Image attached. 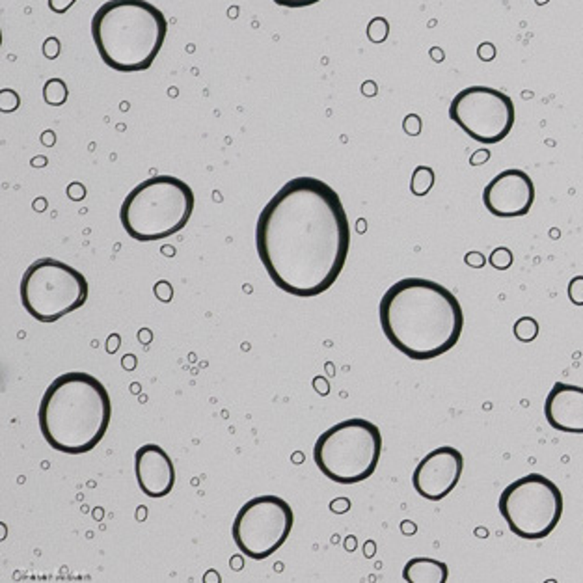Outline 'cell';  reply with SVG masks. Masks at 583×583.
<instances>
[{
    "label": "cell",
    "mask_w": 583,
    "mask_h": 583,
    "mask_svg": "<svg viewBox=\"0 0 583 583\" xmlns=\"http://www.w3.org/2000/svg\"><path fill=\"white\" fill-rule=\"evenodd\" d=\"M513 261H514L513 252L509 250V248H505V246L496 248V250L488 256V263L492 265L496 270H507L511 265H513Z\"/></svg>",
    "instance_id": "obj_20"
},
{
    "label": "cell",
    "mask_w": 583,
    "mask_h": 583,
    "mask_svg": "<svg viewBox=\"0 0 583 583\" xmlns=\"http://www.w3.org/2000/svg\"><path fill=\"white\" fill-rule=\"evenodd\" d=\"M67 192H69L71 199H82L84 194H86V190H84L82 185H78V183H73V185H69V188H67Z\"/></svg>",
    "instance_id": "obj_30"
},
{
    "label": "cell",
    "mask_w": 583,
    "mask_h": 583,
    "mask_svg": "<svg viewBox=\"0 0 583 583\" xmlns=\"http://www.w3.org/2000/svg\"><path fill=\"white\" fill-rule=\"evenodd\" d=\"M569 298L574 306H583V276H574L569 283Z\"/></svg>",
    "instance_id": "obj_21"
},
{
    "label": "cell",
    "mask_w": 583,
    "mask_h": 583,
    "mask_svg": "<svg viewBox=\"0 0 583 583\" xmlns=\"http://www.w3.org/2000/svg\"><path fill=\"white\" fill-rule=\"evenodd\" d=\"M364 94H366V96H375V94H377V86H375V82L364 84Z\"/></svg>",
    "instance_id": "obj_31"
},
{
    "label": "cell",
    "mask_w": 583,
    "mask_h": 583,
    "mask_svg": "<svg viewBox=\"0 0 583 583\" xmlns=\"http://www.w3.org/2000/svg\"><path fill=\"white\" fill-rule=\"evenodd\" d=\"M19 293L26 314L39 322H56L82 308L90 295V285L75 267L60 259L41 257L25 270Z\"/></svg>",
    "instance_id": "obj_7"
},
{
    "label": "cell",
    "mask_w": 583,
    "mask_h": 583,
    "mask_svg": "<svg viewBox=\"0 0 583 583\" xmlns=\"http://www.w3.org/2000/svg\"><path fill=\"white\" fill-rule=\"evenodd\" d=\"M382 455V434L364 417H351L327 429L314 446V461L324 477L340 485L369 479Z\"/></svg>",
    "instance_id": "obj_6"
},
{
    "label": "cell",
    "mask_w": 583,
    "mask_h": 583,
    "mask_svg": "<svg viewBox=\"0 0 583 583\" xmlns=\"http://www.w3.org/2000/svg\"><path fill=\"white\" fill-rule=\"evenodd\" d=\"M135 475L140 490L148 498H164L175 487V466L164 449L146 443L136 449Z\"/></svg>",
    "instance_id": "obj_13"
},
{
    "label": "cell",
    "mask_w": 583,
    "mask_h": 583,
    "mask_svg": "<svg viewBox=\"0 0 583 583\" xmlns=\"http://www.w3.org/2000/svg\"><path fill=\"white\" fill-rule=\"evenodd\" d=\"M112 403L104 384L90 373L71 371L54 378L41 397L38 424L54 451L82 455L107 434Z\"/></svg>",
    "instance_id": "obj_3"
},
{
    "label": "cell",
    "mask_w": 583,
    "mask_h": 583,
    "mask_svg": "<svg viewBox=\"0 0 583 583\" xmlns=\"http://www.w3.org/2000/svg\"><path fill=\"white\" fill-rule=\"evenodd\" d=\"M19 96L13 90H2V96H0V107H2V112H13V110L19 107Z\"/></svg>",
    "instance_id": "obj_22"
},
{
    "label": "cell",
    "mask_w": 583,
    "mask_h": 583,
    "mask_svg": "<svg viewBox=\"0 0 583 583\" xmlns=\"http://www.w3.org/2000/svg\"><path fill=\"white\" fill-rule=\"evenodd\" d=\"M155 296L159 298L160 302H170L173 296V289L172 285H170V282H166V280H160V282L155 283Z\"/></svg>",
    "instance_id": "obj_24"
},
{
    "label": "cell",
    "mask_w": 583,
    "mask_h": 583,
    "mask_svg": "<svg viewBox=\"0 0 583 583\" xmlns=\"http://www.w3.org/2000/svg\"><path fill=\"white\" fill-rule=\"evenodd\" d=\"M464 261H466V265L472 267V269H483V267L487 265V257L483 256L481 252H468L466 257H464Z\"/></svg>",
    "instance_id": "obj_26"
},
{
    "label": "cell",
    "mask_w": 583,
    "mask_h": 583,
    "mask_svg": "<svg viewBox=\"0 0 583 583\" xmlns=\"http://www.w3.org/2000/svg\"><path fill=\"white\" fill-rule=\"evenodd\" d=\"M60 51H62L60 39L54 38V36H52V38L45 39V43H43V54H45V58H49V60H54V58H58Z\"/></svg>",
    "instance_id": "obj_25"
},
{
    "label": "cell",
    "mask_w": 583,
    "mask_h": 583,
    "mask_svg": "<svg viewBox=\"0 0 583 583\" xmlns=\"http://www.w3.org/2000/svg\"><path fill=\"white\" fill-rule=\"evenodd\" d=\"M544 417L551 429L583 434V388L556 382L544 401Z\"/></svg>",
    "instance_id": "obj_14"
},
{
    "label": "cell",
    "mask_w": 583,
    "mask_h": 583,
    "mask_svg": "<svg viewBox=\"0 0 583 583\" xmlns=\"http://www.w3.org/2000/svg\"><path fill=\"white\" fill-rule=\"evenodd\" d=\"M449 118L474 140L498 144L514 127V103L511 97L488 86H470L453 97Z\"/></svg>",
    "instance_id": "obj_10"
},
{
    "label": "cell",
    "mask_w": 583,
    "mask_h": 583,
    "mask_svg": "<svg viewBox=\"0 0 583 583\" xmlns=\"http://www.w3.org/2000/svg\"><path fill=\"white\" fill-rule=\"evenodd\" d=\"M378 317L386 340L417 362L449 353L464 328L459 298L427 278H403L393 283L380 298Z\"/></svg>",
    "instance_id": "obj_2"
},
{
    "label": "cell",
    "mask_w": 583,
    "mask_h": 583,
    "mask_svg": "<svg viewBox=\"0 0 583 583\" xmlns=\"http://www.w3.org/2000/svg\"><path fill=\"white\" fill-rule=\"evenodd\" d=\"M464 470V456L456 448L442 446L417 462L412 474V485L421 498L440 501L455 490Z\"/></svg>",
    "instance_id": "obj_11"
},
{
    "label": "cell",
    "mask_w": 583,
    "mask_h": 583,
    "mask_svg": "<svg viewBox=\"0 0 583 583\" xmlns=\"http://www.w3.org/2000/svg\"><path fill=\"white\" fill-rule=\"evenodd\" d=\"M434 186V170L429 166H417L412 173L410 190L414 196H427Z\"/></svg>",
    "instance_id": "obj_16"
},
{
    "label": "cell",
    "mask_w": 583,
    "mask_h": 583,
    "mask_svg": "<svg viewBox=\"0 0 583 583\" xmlns=\"http://www.w3.org/2000/svg\"><path fill=\"white\" fill-rule=\"evenodd\" d=\"M448 578V564L432 558H414L403 569V580L408 583H446Z\"/></svg>",
    "instance_id": "obj_15"
},
{
    "label": "cell",
    "mask_w": 583,
    "mask_h": 583,
    "mask_svg": "<svg viewBox=\"0 0 583 583\" xmlns=\"http://www.w3.org/2000/svg\"><path fill=\"white\" fill-rule=\"evenodd\" d=\"M488 159H490V153L485 151V149H479V151H475V153L472 155L470 164H472V166H479V164H483V162H487Z\"/></svg>",
    "instance_id": "obj_29"
},
{
    "label": "cell",
    "mask_w": 583,
    "mask_h": 583,
    "mask_svg": "<svg viewBox=\"0 0 583 583\" xmlns=\"http://www.w3.org/2000/svg\"><path fill=\"white\" fill-rule=\"evenodd\" d=\"M272 2L283 8H308L320 2V0H272Z\"/></svg>",
    "instance_id": "obj_27"
},
{
    "label": "cell",
    "mask_w": 583,
    "mask_h": 583,
    "mask_svg": "<svg viewBox=\"0 0 583 583\" xmlns=\"http://www.w3.org/2000/svg\"><path fill=\"white\" fill-rule=\"evenodd\" d=\"M256 250L276 287L314 298L338 282L351 250L340 194L324 181H287L259 212Z\"/></svg>",
    "instance_id": "obj_1"
},
{
    "label": "cell",
    "mask_w": 583,
    "mask_h": 583,
    "mask_svg": "<svg viewBox=\"0 0 583 583\" xmlns=\"http://www.w3.org/2000/svg\"><path fill=\"white\" fill-rule=\"evenodd\" d=\"M535 201V185L524 170L509 168L490 179L483 190V204L498 218L524 217Z\"/></svg>",
    "instance_id": "obj_12"
},
{
    "label": "cell",
    "mask_w": 583,
    "mask_h": 583,
    "mask_svg": "<svg viewBox=\"0 0 583 583\" xmlns=\"http://www.w3.org/2000/svg\"><path fill=\"white\" fill-rule=\"evenodd\" d=\"M168 34V21L148 0H109L91 19V38L110 69L136 73L151 67Z\"/></svg>",
    "instance_id": "obj_4"
},
{
    "label": "cell",
    "mask_w": 583,
    "mask_h": 583,
    "mask_svg": "<svg viewBox=\"0 0 583 583\" xmlns=\"http://www.w3.org/2000/svg\"><path fill=\"white\" fill-rule=\"evenodd\" d=\"M498 509L516 537L540 540L558 527L563 516V492L544 475L527 474L505 487Z\"/></svg>",
    "instance_id": "obj_8"
},
{
    "label": "cell",
    "mask_w": 583,
    "mask_h": 583,
    "mask_svg": "<svg viewBox=\"0 0 583 583\" xmlns=\"http://www.w3.org/2000/svg\"><path fill=\"white\" fill-rule=\"evenodd\" d=\"M390 34V23L384 19V17H375L371 19V23L367 25V38L373 43H382L388 38Z\"/></svg>",
    "instance_id": "obj_19"
},
{
    "label": "cell",
    "mask_w": 583,
    "mask_h": 583,
    "mask_svg": "<svg viewBox=\"0 0 583 583\" xmlns=\"http://www.w3.org/2000/svg\"><path fill=\"white\" fill-rule=\"evenodd\" d=\"M295 513L280 496L265 494L246 501L231 526L239 551L254 561H263L280 550L293 531Z\"/></svg>",
    "instance_id": "obj_9"
},
{
    "label": "cell",
    "mask_w": 583,
    "mask_h": 583,
    "mask_svg": "<svg viewBox=\"0 0 583 583\" xmlns=\"http://www.w3.org/2000/svg\"><path fill=\"white\" fill-rule=\"evenodd\" d=\"M514 338L522 343H531L538 336V322L533 317H520L513 327Z\"/></svg>",
    "instance_id": "obj_18"
},
{
    "label": "cell",
    "mask_w": 583,
    "mask_h": 583,
    "mask_svg": "<svg viewBox=\"0 0 583 583\" xmlns=\"http://www.w3.org/2000/svg\"><path fill=\"white\" fill-rule=\"evenodd\" d=\"M403 129L406 135H410V136L419 135V133H421V120H419V116L416 114L406 116L403 122Z\"/></svg>",
    "instance_id": "obj_23"
},
{
    "label": "cell",
    "mask_w": 583,
    "mask_h": 583,
    "mask_svg": "<svg viewBox=\"0 0 583 583\" xmlns=\"http://www.w3.org/2000/svg\"><path fill=\"white\" fill-rule=\"evenodd\" d=\"M196 196L188 183L173 175H153L125 196L120 220L138 243L162 241L179 233L192 217Z\"/></svg>",
    "instance_id": "obj_5"
},
{
    "label": "cell",
    "mask_w": 583,
    "mask_h": 583,
    "mask_svg": "<svg viewBox=\"0 0 583 583\" xmlns=\"http://www.w3.org/2000/svg\"><path fill=\"white\" fill-rule=\"evenodd\" d=\"M49 2V8H51V12L54 13H65L67 10H69L77 0H47Z\"/></svg>",
    "instance_id": "obj_28"
},
{
    "label": "cell",
    "mask_w": 583,
    "mask_h": 583,
    "mask_svg": "<svg viewBox=\"0 0 583 583\" xmlns=\"http://www.w3.org/2000/svg\"><path fill=\"white\" fill-rule=\"evenodd\" d=\"M544 2H548V0H537V4H544Z\"/></svg>",
    "instance_id": "obj_32"
},
{
    "label": "cell",
    "mask_w": 583,
    "mask_h": 583,
    "mask_svg": "<svg viewBox=\"0 0 583 583\" xmlns=\"http://www.w3.org/2000/svg\"><path fill=\"white\" fill-rule=\"evenodd\" d=\"M43 99L51 107H62L67 101V86L62 78H49L43 86Z\"/></svg>",
    "instance_id": "obj_17"
}]
</instances>
